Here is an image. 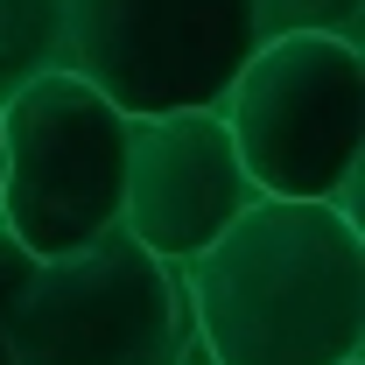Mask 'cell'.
<instances>
[{
    "label": "cell",
    "instance_id": "1",
    "mask_svg": "<svg viewBox=\"0 0 365 365\" xmlns=\"http://www.w3.org/2000/svg\"><path fill=\"white\" fill-rule=\"evenodd\" d=\"M182 302L211 365L365 359V232L317 197H253L182 260Z\"/></svg>",
    "mask_w": 365,
    "mask_h": 365
},
{
    "label": "cell",
    "instance_id": "2",
    "mask_svg": "<svg viewBox=\"0 0 365 365\" xmlns=\"http://www.w3.org/2000/svg\"><path fill=\"white\" fill-rule=\"evenodd\" d=\"M260 197H317L359 218L365 49L344 36H267L218 98Z\"/></svg>",
    "mask_w": 365,
    "mask_h": 365
},
{
    "label": "cell",
    "instance_id": "3",
    "mask_svg": "<svg viewBox=\"0 0 365 365\" xmlns=\"http://www.w3.org/2000/svg\"><path fill=\"white\" fill-rule=\"evenodd\" d=\"M14 365H190L197 330L182 267L155 260L127 225L71 253H43L21 302L7 309Z\"/></svg>",
    "mask_w": 365,
    "mask_h": 365
},
{
    "label": "cell",
    "instance_id": "4",
    "mask_svg": "<svg viewBox=\"0 0 365 365\" xmlns=\"http://www.w3.org/2000/svg\"><path fill=\"white\" fill-rule=\"evenodd\" d=\"M127 113L78 71L29 78L0 98V225L36 260L120 225Z\"/></svg>",
    "mask_w": 365,
    "mask_h": 365
},
{
    "label": "cell",
    "instance_id": "5",
    "mask_svg": "<svg viewBox=\"0 0 365 365\" xmlns=\"http://www.w3.org/2000/svg\"><path fill=\"white\" fill-rule=\"evenodd\" d=\"M260 43L253 0H71V71L127 120L218 113Z\"/></svg>",
    "mask_w": 365,
    "mask_h": 365
},
{
    "label": "cell",
    "instance_id": "6",
    "mask_svg": "<svg viewBox=\"0 0 365 365\" xmlns=\"http://www.w3.org/2000/svg\"><path fill=\"white\" fill-rule=\"evenodd\" d=\"M246 176L218 113H140L127 120V182H120V225L155 260H190L253 204Z\"/></svg>",
    "mask_w": 365,
    "mask_h": 365
},
{
    "label": "cell",
    "instance_id": "7",
    "mask_svg": "<svg viewBox=\"0 0 365 365\" xmlns=\"http://www.w3.org/2000/svg\"><path fill=\"white\" fill-rule=\"evenodd\" d=\"M71 71V0H0V98Z\"/></svg>",
    "mask_w": 365,
    "mask_h": 365
},
{
    "label": "cell",
    "instance_id": "8",
    "mask_svg": "<svg viewBox=\"0 0 365 365\" xmlns=\"http://www.w3.org/2000/svg\"><path fill=\"white\" fill-rule=\"evenodd\" d=\"M260 36H365V0H253Z\"/></svg>",
    "mask_w": 365,
    "mask_h": 365
},
{
    "label": "cell",
    "instance_id": "9",
    "mask_svg": "<svg viewBox=\"0 0 365 365\" xmlns=\"http://www.w3.org/2000/svg\"><path fill=\"white\" fill-rule=\"evenodd\" d=\"M29 274H36V253H29V246H21L14 232L0 225V365H14V351H7V309L21 302Z\"/></svg>",
    "mask_w": 365,
    "mask_h": 365
},
{
    "label": "cell",
    "instance_id": "10",
    "mask_svg": "<svg viewBox=\"0 0 365 365\" xmlns=\"http://www.w3.org/2000/svg\"><path fill=\"white\" fill-rule=\"evenodd\" d=\"M190 365H211V359H190Z\"/></svg>",
    "mask_w": 365,
    "mask_h": 365
},
{
    "label": "cell",
    "instance_id": "11",
    "mask_svg": "<svg viewBox=\"0 0 365 365\" xmlns=\"http://www.w3.org/2000/svg\"><path fill=\"white\" fill-rule=\"evenodd\" d=\"M344 365H365V359H344Z\"/></svg>",
    "mask_w": 365,
    "mask_h": 365
}]
</instances>
